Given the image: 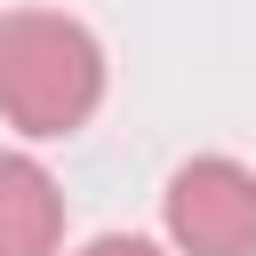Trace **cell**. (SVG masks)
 Returning <instances> with one entry per match:
<instances>
[{
    "label": "cell",
    "instance_id": "1",
    "mask_svg": "<svg viewBox=\"0 0 256 256\" xmlns=\"http://www.w3.org/2000/svg\"><path fill=\"white\" fill-rule=\"evenodd\" d=\"M112 88L104 40L64 8H8L0 16V120L32 144L80 136Z\"/></svg>",
    "mask_w": 256,
    "mask_h": 256
},
{
    "label": "cell",
    "instance_id": "2",
    "mask_svg": "<svg viewBox=\"0 0 256 256\" xmlns=\"http://www.w3.org/2000/svg\"><path fill=\"white\" fill-rule=\"evenodd\" d=\"M168 256H256V168L232 152H200L160 192Z\"/></svg>",
    "mask_w": 256,
    "mask_h": 256
},
{
    "label": "cell",
    "instance_id": "3",
    "mask_svg": "<svg viewBox=\"0 0 256 256\" xmlns=\"http://www.w3.org/2000/svg\"><path fill=\"white\" fill-rule=\"evenodd\" d=\"M0 256H64V184L32 152H0Z\"/></svg>",
    "mask_w": 256,
    "mask_h": 256
},
{
    "label": "cell",
    "instance_id": "4",
    "mask_svg": "<svg viewBox=\"0 0 256 256\" xmlns=\"http://www.w3.org/2000/svg\"><path fill=\"white\" fill-rule=\"evenodd\" d=\"M80 256H168L160 240H144V232H96Z\"/></svg>",
    "mask_w": 256,
    "mask_h": 256
}]
</instances>
